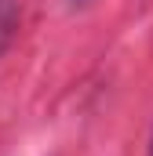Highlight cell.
<instances>
[{
  "label": "cell",
  "instance_id": "cell-1",
  "mask_svg": "<svg viewBox=\"0 0 153 156\" xmlns=\"http://www.w3.org/2000/svg\"><path fill=\"white\" fill-rule=\"evenodd\" d=\"M69 4H84V0H69Z\"/></svg>",
  "mask_w": 153,
  "mask_h": 156
}]
</instances>
